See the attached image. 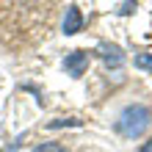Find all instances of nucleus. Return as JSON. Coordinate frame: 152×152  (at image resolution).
<instances>
[{"label":"nucleus","instance_id":"nucleus-1","mask_svg":"<svg viewBox=\"0 0 152 152\" xmlns=\"http://www.w3.org/2000/svg\"><path fill=\"white\" fill-rule=\"evenodd\" d=\"M149 122H152L149 108H144V105H127V108L119 113V119H116V130H119L124 138H138V136L147 133Z\"/></svg>","mask_w":152,"mask_h":152},{"label":"nucleus","instance_id":"nucleus-2","mask_svg":"<svg viewBox=\"0 0 152 152\" xmlns=\"http://www.w3.org/2000/svg\"><path fill=\"white\" fill-rule=\"evenodd\" d=\"M86 64H88V56H86L83 50H75V53H69V56H66L64 69L72 77H80V75H83V69H86Z\"/></svg>","mask_w":152,"mask_h":152},{"label":"nucleus","instance_id":"nucleus-3","mask_svg":"<svg viewBox=\"0 0 152 152\" xmlns=\"http://www.w3.org/2000/svg\"><path fill=\"white\" fill-rule=\"evenodd\" d=\"M100 58H102L108 66H113V69L124 64V53L116 47V44H108V42H102V44H100Z\"/></svg>","mask_w":152,"mask_h":152},{"label":"nucleus","instance_id":"nucleus-4","mask_svg":"<svg viewBox=\"0 0 152 152\" xmlns=\"http://www.w3.org/2000/svg\"><path fill=\"white\" fill-rule=\"evenodd\" d=\"M80 25H83L80 8H77V6H69V8H66V17H64V33H66V36H72V33L80 31Z\"/></svg>","mask_w":152,"mask_h":152},{"label":"nucleus","instance_id":"nucleus-5","mask_svg":"<svg viewBox=\"0 0 152 152\" xmlns=\"http://www.w3.org/2000/svg\"><path fill=\"white\" fill-rule=\"evenodd\" d=\"M136 66H141V69H152V56H147V53H138V56H136Z\"/></svg>","mask_w":152,"mask_h":152},{"label":"nucleus","instance_id":"nucleus-6","mask_svg":"<svg viewBox=\"0 0 152 152\" xmlns=\"http://www.w3.org/2000/svg\"><path fill=\"white\" fill-rule=\"evenodd\" d=\"M33 152H66V149L61 147V144H39Z\"/></svg>","mask_w":152,"mask_h":152},{"label":"nucleus","instance_id":"nucleus-7","mask_svg":"<svg viewBox=\"0 0 152 152\" xmlns=\"http://www.w3.org/2000/svg\"><path fill=\"white\" fill-rule=\"evenodd\" d=\"M138 152H152V141H147V144H144V147H141Z\"/></svg>","mask_w":152,"mask_h":152}]
</instances>
